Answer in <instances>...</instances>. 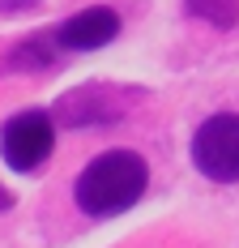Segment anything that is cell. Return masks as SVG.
I'll return each instance as SVG.
<instances>
[{
	"label": "cell",
	"instance_id": "obj_1",
	"mask_svg": "<svg viewBox=\"0 0 239 248\" xmlns=\"http://www.w3.org/2000/svg\"><path fill=\"white\" fill-rule=\"evenodd\" d=\"M145 184H149V167L137 150H107L86 163V171L73 184V197L90 218H116L145 197Z\"/></svg>",
	"mask_w": 239,
	"mask_h": 248
},
{
	"label": "cell",
	"instance_id": "obj_2",
	"mask_svg": "<svg viewBox=\"0 0 239 248\" xmlns=\"http://www.w3.org/2000/svg\"><path fill=\"white\" fill-rule=\"evenodd\" d=\"M192 163L214 184H239V116L218 111L192 137Z\"/></svg>",
	"mask_w": 239,
	"mask_h": 248
},
{
	"label": "cell",
	"instance_id": "obj_3",
	"mask_svg": "<svg viewBox=\"0 0 239 248\" xmlns=\"http://www.w3.org/2000/svg\"><path fill=\"white\" fill-rule=\"evenodd\" d=\"M51 150H56V120L39 107L9 116L0 128V154L13 171H39L51 158Z\"/></svg>",
	"mask_w": 239,
	"mask_h": 248
},
{
	"label": "cell",
	"instance_id": "obj_4",
	"mask_svg": "<svg viewBox=\"0 0 239 248\" xmlns=\"http://www.w3.org/2000/svg\"><path fill=\"white\" fill-rule=\"evenodd\" d=\"M141 99V94H137ZM133 90H107V86H77L69 94H60L51 120H60L64 128H111L133 111Z\"/></svg>",
	"mask_w": 239,
	"mask_h": 248
},
{
	"label": "cell",
	"instance_id": "obj_5",
	"mask_svg": "<svg viewBox=\"0 0 239 248\" xmlns=\"http://www.w3.org/2000/svg\"><path fill=\"white\" fill-rule=\"evenodd\" d=\"M116 34H120V13L107 9V4L81 9V13H73L69 22L56 26V43L64 51H98L103 43H111Z\"/></svg>",
	"mask_w": 239,
	"mask_h": 248
},
{
	"label": "cell",
	"instance_id": "obj_6",
	"mask_svg": "<svg viewBox=\"0 0 239 248\" xmlns=\"http://www.w3.org/2000/svg\"><path fill=\"white\" fill-rule=\"evenodd\" d=\"M56 64V51H51V34H34V39H22L17 47L9 51L4 69L9 73H43Z\"/></svg>",
	"mask_w": 239,
	"mask_h": 248
},
{
	"label": "cell",
	"instance_id": "obj_7",
	"mask_svg": "<svg viewBox=\"0 0 239 248\" xmlns=\"http://www.w3.org/2000/svg\"><path fill=\"white\" fill-rule=\"evenodd\" d=\"M184 13L196 17V22H205V26L231 30L239 22V0H184Z\"/></svg>",
	"mask_w": 239,
	"mask_h": 248
},
{
	"label": "cell",
	"instance_id": "obj_8",
	"mask_svg": "<svg viewBox=\"0 0 239 248\" xmlns=\"http://www.w3.org/2000/svg\"><path fill=\"white\" fill-rule=\"evenodd\" d=\"M39 0H0V13H22V9H34Z\"/></svg>",
	"mask_w": 239,
	"mask_h": 248
},
{
	"label": "cell",
	"instance_id": "obj_9",
	"mask_svg": "<svg viewBox=\"0 0 239 248\" xmlns=\"http://www.w3.org/2000/svg\"><path fill=\"white\" fill-rule=\"evenodd\" d=\"M9 205H13V193H9V188H4V184H0V214H4V210H9Z\"/></svg>",
	"mask_w": 239,
	"mask_h": 248
}]
</instances>
